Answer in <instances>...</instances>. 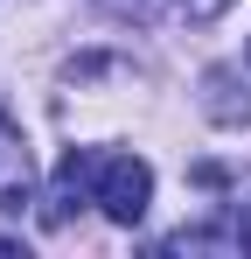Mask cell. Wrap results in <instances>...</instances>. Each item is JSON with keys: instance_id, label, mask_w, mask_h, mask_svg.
<instances>
[{"instance_id": "52a82bcc", "label": "cell", "mask_w": 251, "mask_h": 259, "mask_svg": "<svg viewBox=\"0 0 251 259\" xmlns=\"http://www.w3.org/2000/svg\"><path fill=\"white\" fill-rule=\"evenodd\" d=\"M223 7H230V0H181V14H189V21H216Z\"/></svg>"}, {"instance_id": "7a4b0ae2", "label": "cell", "mask_w": 251, "mask_h": 259, "mask_svg": "<svg viewBox=\"0 0 251 259\" xmlns=\"http://www.w3.org/2000/svg\"><path fill=\"white\" fill-rule=\"evenodd\" d=\"M91 175H98V147H70L56 161V182H49V203H42V224L63 231L77 203H91Z\"/></svg>"}, {"instance_id": "6da1fadb", "label": "cell", "mask_w": 251, "mask_h": 259, "mask_svg": "<svg viewBox=\"0 0 251 259\" xmlns=\"http://www.w3.org/2000/svg\"><path fill=\"white\" fill-rule=\"evenodd\" d=\"M91 203L112 217V224H140V217H147V203H154V168H147L140 154H98Z\"/></svg>"}, {"instance_id": "8992f818", "label": "cell", "mask_w": 251, "mask_h": 259, "mask_svg": "<svg viewBox=\"0 0 251 259\" xmlns=\"http://www.w3.org/2000/svg\"><path fill=\"white\" fill-rule=\"evenodd\" d=\"M223 224H230V252H251V203H237Z\"/></svg>"}, {"instance_id": "5b68a950", "label": "cell", "mask_w": 251, "mask_h": 259, "mask_svg": "<svg viewBox=\"0 0 251 259\" xmlns=\"http://www.w3.org/2000/svg\"><path fill=\"white\" fill-rule=\"evenodd\" d=\"M105 14H119V21H154L161 14V0H98Z\"/></svg>"}, {"instance_id": "277c9868", "label": "cell", "mask_w": 251, "mask_h": 259, "mask_svg": "<svg viewBox=\"0 0 251 259\" xmlns=\"http://www.w3.org/2000/svg\"><path fill=\"white\" fill-rule=\"evenodd\" d=\"M203 112L216 119V126H251V91L237 98V70H203Z\"/></svg>"}, {"instance_id": "3957f363", "label": "cell", "mask_w": 251, "mask_h": 259, "mask_svg": "<svg viewBox=\"0 0 251 259\" xmlns=\"http://www.w3.org/2000/svg\"><path fill=\"white\" fill-rule=\"evenodd\" d=\"M28 182H35V154H28L21 126H14L7 105H0V210H21V203H28Z\"/></svg>"}]
</instances>
